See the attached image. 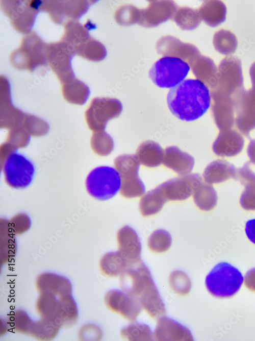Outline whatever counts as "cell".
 <instances>
[{"label":"cell","mask_w":255,"mask_h":341,"mask_svg":"<svg viewBox=\"0 0 255 341\" xmlns=\"http://www.w3.org/2000/svg\"><path fill=\"white\" fill-rule=\"evenodd\" d=\"M136 155L140 164L148 167H156L163 163L164 150L157 142L147 140L139 145Z\"/></svg>","instance_id":"24"},{"label":"cell","mask_w":255,"mask_h":341,"mask_svg":"<svg viewBox=\"0 0 255 341\" xmlns=\"http://www.w3.org/2000/svg\"><path fill=\"white\" fill-rule=\"evenodd\" d=\"M237 170L235 166L224 160H217L210 163L203 173V178L208 184L221 183L230 178H236Z\"/></svg>","instance_id":"23"},{"label":"cell","mask_w":255,"mask_h":341,"mask_svg":"<svg viewBox=\"0 0 255 341\" xmlns=\"http://www.w3.org/2000/svg\"><path fill=\"white\" fill-rule=\"evenodd\" d=\"M138 299L143 309L152 319H159L166 314L165 304L153 280L147 284Z\"/></svg>","instance_id":"19"},{"label":"cell","mask_w":255,"mask_h":341,"mask_svg":"<svg viewBox=\"0 0 255 341\" xmlns=\"http://www.w3.org/2000/svg\"><path fill=\"white\" fill-rule=\"evenodd\" d=\"M79 337L83 340H87L89 338L92 340V338H94V340H97L96 338L99 339L101 337V332L100 329L95 325H85L81 328Z\"/></svg>","instance_id":"41"},{"label":"cell","mask_w":255,"mask_h":341,"mask_svg":"<svg viewBox=\"0 0 255 341\" xmlns=\"http://www.w3.org/2000/svg\"><path fill=\"white\" fill-rule=\"evenodd\" d=\"M172 238L169 233L164 229H158L153 232L148 239L149 249L155 253H163L171 247Z\"/></svg>","instance_id":"36"},{"label":"cell","mask_w":255,"mask_h":341,"mask_svg":"<svg viewBox=\"0 0 255 341\" xmlns=\"http://www.w3.org/2000/svg\"><path fill=\"white\" fill-rule=\"evenodd\" d=\"M85 185L91 196L100 201H106L114 197L120 190L121 180L115 168L101 166L89 173Z\"/></svg>","instance_id":"4"},{"label":"cell","mask_w":255,"mask_h":341,"mask_svg":"<svg viewBox=\"0 0 255 341\" xmlns=\"http://www.w3.org/2000/svg\"><path fill=\"white\" fill-rule=\"evenodd\" d=\"M61 88L64 98L74 104L83 105L90 94L89 87L76 77L62 84Z\"/></svg>","instance_id":"26"},{"label":"cell","mask_w":255,"mask_h":341,"mask_svg":"<svg viewBox=\"0 0 255 341\" xmlns=\"http://www.w3.org/2000/svg\"><path fill=\"white\" fill-rule=\"evenodd\" d=\"M190 69L188 64L181 59L165 56L154 63L149 76L157 86L172 88L184 80Z\"/></svg>","instance_id":"5"},{"label":"cell","mask_w":255,"mask_h":341,"mask_svg":"<svg viewBox=\"0 0 255 341\" xmlns=\"http://www.w3.org/2000/svg\"><path fill=\"white\" fill-rule=\"evenodd\" d=\"M105 303L111 311L135 322L143 309L139 299L122 290L113 289L105 296Z\"/></svg>","instance_id":"14"},{"label":"cell","mask_w":255,"mask_h":341,"mask_svg":"<svg viewBox=\"0 0 255 341\" xmlns=\"http://www.w3.org/2000/svg\"><path fill=\"white\" fill-rule=\"evenodd\" d=\"M122 109V104L117 99L95 98L85 112V119L93 132L105 131L108 121L118 117Z\"/></svg>","instance_id":"9"},{"label":"cell","mask_w":255,"mask_h":341,"mask_svg":"<svg viewBox=\"0 0 255 341\" xmlns=\"http://www.w3.org/2000/svg\"><path fill=\"white\" fill-rule=\"evenodd\" d=\"M63 26L64 32L61 40L72 47L74 51L76 47L91 36L89 31L95 27L89 19L84 25L78 20H70Z\"/></svg>","instance_id":"20"},{"label":"cell","mask_w":255,"mask_h":341,"mask_svg":"<svg viewBox=\"0 0 255 341\" xmlns=\"http://www.w3.org/2000/svg\"><path fill=\"white\" fill-rule=\"evenodd\" d=\"M208 86L198 79H188L171 88L167 96L168 108L178 119L191 121L202 116L211 104Z\"/></svg>","instance_id":"1"},{"label":"cell","mask_w":255,"mask_h":341,"mask_svg":"<svg viewBox=\"0 0 255 341\" xmlns=\"http://www.w3.org/2000/svg\"><path fill=\"white\" fill-rule=\"evenodd\" d=\"M232 135L230 134V138H226V141L224 139L223 142L218 139L215 140L212 148L216 155L221 157H232L241 151L244 143L242 137L235 132L232 138Z\"/></svg>","instance_id":"32"},{"label":"cell","mask_w":255,"mask_h":341,"mask_svg":"<svg viewBox=\"0 0 255 341\" xmlns=\"http://www.w3.org/2000/svg\"><path fill=\"white\" fill-rule=\"evenodd\" d=\"M47 292L40 293L36 304V310L41 318L52 320L59 326L60 301L59 297Z\"/></svg>","instance_id":"25"},{"label":"cell","mask_w":255,"mask_h":341,"mask_svg":"<svg viewBox=\"0 0 255 341\" xmlns=\"http://www.w3.org/2000/svg\"><path fill=\"white\" fill-rule=\"evenodd\" d=\"M241 273L231 264L222 262L216 265L208 274L205 284L208 291L215 297L227 298L234 296L243 282Z\"/></svg>","instance_id":"3"},{"label":"cell","mask_w":255,"mask_h":341,"mask_svg":"<svg viewBox=\"0 0 255 341\" xmlns=\"http://www.w3.org/2000/svg\"><path fill=\"white\" fill-rule=\"evenodd\" d=\"M75 55L88 60L97 62L106 56L105 46L91 36L74 49Z\"/></svg>","instance_id":"31"},{"label":"cell","mask_w":255,"mask_h":341,"mask_svg":"<svg viewBox=\"0 0 255 341\" xmlns=\"http://www.w3.org/2000/svg\"><path fill=\"white\" fill-rule=\"evenodd\" d=\"M206 21L210 26L215 27L224 21L226 8L221 1H212L208 4Z\"/></svg>","instance_id":"38"},{"label":"cell","mask_w":255,"mask_h":341,"mask_svg":"<svg viewBox=\"0 0 255 341\" xmlns=\"http://www.w3.org/2000/svg\"><path fill=\"white\" fill-rule=\"evenodd\" d=\"M244 283L246 287L255 293V267L249 270L246 273Z\"/></svg>","instance_id":"42"},{"label":"cell","mask_w":255,"mask_h":341,"mask_svg":"<svg viewBox=\"0 0 255 341\" xmlns=\"http://www.w3.org/2000/svg\"><path fill=\"white\" fill-rule=\"evenodd\" d=\"M202 183L198 174H190L169 179L158 186L167 201H183L190 197Z\"/></svg>","instance_id":"13"},{"label":"cell","mask_w":255,"mask_h":341,"mask_svg":"<svg viewBox=\"0 0 255 341\" xmlns=\"http://www.w3.org/2000/svg\"><path fill=\"white\" fill-rule=\"evenodd\" d=\"M237 176L245 185V189L241 194L240 203L245 210H255V172L250 167L249 163L240 168Z\"/></svg>","instance_id":"22"},{"label":"cell","mask_w":255,"mask_h":341,"mask_svg":"<svg viewBox=\"0 0 255 341\" xmlns=\"http://www.w3.org/2000/svg\"><path fill=\"white\" fill-rule=\"evenodd\" d=\"M152 280L150 271L141 260L129 264L121 273L119 284L122 291L138 298Z\"/></svg>","instance_id":"12"},{"label":"cell","mask_w":255,"mask_h":341,"mask_svg":"<svg viewBox=\"0 0 255 341\" xmlns=\"http://www.w3.org/2000/svg\"><path fill=\"white\" fill-rule=\"evenodd\" d=\"M118 251L130 263L138 262L141 259V243L140 238L132 228L122 227L117 232Z\"/></svg>","instance_id":"15"},{"label":"cell","mask_w":255,"mask_h":341,"mask_svg":"<svg viewBox=\"0 0 255 341\" xmlns=\"http://www.w3.org/2000/svg\"><path fill=\"white\" fill-rule=\"evenodd\" d=\"M248 155L251 162L255 164V142L250 143L248 149Z\"/></svg>","instance_id":"44"},{"label":"cell","mask_w":255,"mask_h":341,"mask_svg":"<svg viewBox=\"0 0 255 341\" xmlns=\"http://www.w3.org/2000/svg\"><path fill=\"white\" fill-rule=\"evenodd\" d=\"M59 299L60 321L62 326L71 327L76 322L78 318L76 304L71 295L60 297Z\"/></svg>","instance_id":"33"},{"label":"cell","mask_w":255,"mask_h":341,"mask_svg":"<svg viewBox=\"0 0 255 341\" xmlns=\"http://www.w3.org/2000/svg\"><path fill=\"white\" fill-rule=\"evenodd\" d=\"M194 203L200 210L210 211L217 203V195L213 186L207 183H202L193 194Z\"/></svg>","instance_id":"29"},{"label":"cell","mask_w":255,"mask_h":341,"mask_svg":"<svg viewBox=\"0 0 255 341\" xmlns=\"http://www.w3.org/2000/svg\"><path fill=\"white\" fill-rule=\"evenodd\" d=\"M75 55L73 48L61 40L47 43V63L61 84L75 77L71 66V60Z\"/></svg>","instance_id":"11"},{"label":"cell","mask_w":255,"mask_h":341,"mask_svg":"<svg viewBox=\"0 0 255 341\" xmlns=\"http://www.w3.org/2000/svg\"><path fill=\"white\" fill-rule=\"evenodd\" d=\"M194 162V159L191 155L176 146L168 147L164 150L163 165L180 176L190 174Z\"/></svg>","instance_id":"17"},{"label":"cell","mask_w":255,"mask_h":341,"mask_svg":"<svg viewBox=\"0 0 255 341\" xmlns=\"http://www.w3.org/2000/svg\"><path fill=\"white\" fill-rule=\"evenodd\" d=\"M36 285L39 293H51L57 297L71 295L72 287L66 278L53 273H44L36 279Z\"/></svg>","instance_id":"18"},{"label":"cell","mask_w":255,"mask_h":341,"mask_svg":"<svg viewBox=\"0 0 255 341\" xmlns=\"http://www.w3.org/2000/svg\"><path fill=\"white\" fill-rule=\"evenodd\" d=\"M235 112L238 125L246 123L255 125V86L248 91H241L236 101Z\"/></svg>","instance_id":"21"},{"label":"cell","mask_w":255,"mask_h":341,"mask_svg":"<svg viewBox=\"0 0 255 341\" xmlns=\"http://www.w3.org/2000/svg\"><path fill=\"white\" fill-rule=\"evenodd\" d=\"M3 170L7 184L14 188H24L32 182L35 174L33 163L17 150L10 153L5 159Z\"/></svg>","instance_id":"8"},{"label":"cell","mask_w":255,"mask_h":341,"mask_svg":"<svg viewBox=\"0 0 255 341\" xmlns=\"http://www.w3.org/2000/svg\"><path fill=\"white\" fill-rule=\"evenodd\" d=\"M91 144L95 153L102 156L109 155L114 146L112 138L105 131L94 132Z\"/></svg>","instance_id":"37"},{"label":"cell","mask_w":255,"mask_h":341,"mask_svg":"<svg viewBox=\"0 0 255 341\" xmlns=\"http://www.w3.org/2000/svg\"><path fill=\"white\" fill-rule=\"evenodd\" d=\"M157 340H193L190 330L177 322L166 316L160 318L154 333Z\"/></svg>","instance_id":"16"},{"label":"cell","mask_w":255,"mask_h":341,"mask_svg":"<svg viewBox=\"0 0 255 341\" xmlns=\"http://www.w3.org/2000/svg\"><path fill=\"white\" fill-rule=\"evenodd\" d=\"M114 164L121 180V196L128 199L142 196L145 193V187L139 176L140 163L136 155H120L115 159Z\"/></svg>","instance_id":"6"},{"label":"cell","mask_w":255,"mask_h":341,"mask_svg":"<svg viewBox=\"0 0 255 341\" xmlns=\"http://www.w3.org/2000/svg\"><path fill=\"white\" fill-rule=\"evenodd\" d=\"M167 200L158 186L145 193L139 202V209L144 216L153 215L159 212Z\"/></svg>","instance_id":"27"},{"label":"cell","mask_w":255,"mask_h":341,"mask_svg":"<svg viewBox=\"0 0 255 341\" xmlns=\"http://www.w3.org/2000/svg\"><path fill=\"white\" fill-rule=\"evenodd\" d=\"M95 1H41L40 11L47 12L56 24H64L70 20H78Z\"/></svg>","instance_id":"10"},{"label":"cell","mask_w":255,"mask_h":341,"mask_svg":"<svg viewBox=\"0 0 255 341\" xmlns=\"http://www.w3.org/2000/svg\"><path fill=\"white\" fill-rule=\"evenodd\" d=\"M214 45L220 53L231 54L237 48V40L235 35L231 32L221 30L215 35Z\"/></svg>","instance_id":"35"},{"label":"cell","mask_w":255,"mask_h":341,"mask_svg":"<svg viewBox=\"0 0 255 341\" xmlns=\"http://www.w3.org/2000/svg\"><path fill=\"white\" fill-rule=\"evenodd\" d=\"M129 264L118 251L105 254L100 259L99 267L104 275L114 277L120 275Z\"/></svg>","instance_id":"28"},{"label":"cell","mask_w":255,"mask_h":341,"mask_svg":"<svg viewBox=\"0 0 255 341\" xmlns=\"http://www.w3.org/2000/svg\"><path fill=\"white\" fill-rule=\"evenodd\" d=\"M61 327L52 320L41 318L38 321L32 322L29 334L38 340H49L57 335Z\"/></svg>","instance_id":"30"},{"label":"cell","mask_w":255,"mask_h":341,"mask_svg":"<svg viewBox=\"0 0 255 341\" xmlns=\"http://www.w3.org/2000/svg\"><path fill=\"white\" fill-rule=\"evenodd\" d=\"M169 283L173 291L180 295L188 294L191 288V283L188 276L181 271L171 273L169 278Z\"/></svg>","instance_id":"39"},{"label":"cell","mask_w":255,"mask_h":341,"mask_svg":"<svg viewBox=\"0 0 255 341\" xmlns=\"http://www.w3.org/2000/svg\"><path fill=\"white\" fill-rule=\"evenodd\" d=\"M8 322L15 330L29 334L32 321L26 312L18 310L11 313L8 318Z\"/></svg>","instance_id":"40"},{"label":"cell","mask_w":255,"mask_h":341,"mask_svg":"<svg viewBox=\"0 0 255 341\" xmlns=\"http://www.w3.org/2000/svg\"><path fill=\"white\" fill-rule=\"evenodd\" d=\"M47 43L34 31L22 38L20 46L10 56V62L15 68L33 72L36 68L47 65Z\"/></svg>","instance_id":"2"},{"label":"cell","mask_w":255,"mask_h":341,"mask_svg":"<svg viewBox=\"0 0 255 341\" xmlns=\"http://www.w3.org/2000/svg\"><path fill=\"white\" fill-rule=\"evenodd\" d=\"M250 75L252 85L255 86V63H254L250 69Z\"/></svg>","instance_id":"45"},{"label":"cell","mask_w":255,"mask_h":341,"mask_svg":"<svg viewBox=\"0 0 255 341\" xmlns=\"http://www.w3.org/2000/svg\"><path fill=\"white\" fill-rule=\"evenodd\" d=\"M120 334L123 338L129 340H152L154 335L150 327L146 324L136 321L122 328Z\"/></svg>","instance_id":"34"},{"label":"cell","mask_w":255,"mask_h":341,"mask_svg":"<svg viewBox=\"0 0 255 341\" xmlns=\"http://www.w3.org/2000/svg\"><path fill=\"white\" fill-rule=\"evenodd\" d=\"M245 231L249 240L255 244V218L246 222Z\"/></svg>","instance_id":"43"},{"label":"cell","mask_w":255,"mask_h":341,"mask_svg":"<svg viewBox=\"0 0 255 341\" xmlns=\"http://www.w3.org/2000/svg\"><path fill=\"white\" fill-rule=\"evenodd\" d=\"M41 4L38 0L1 1V9L13 28L25 35L32 31Z\"/></svg>","instance_id":"7"}]
</instances>
